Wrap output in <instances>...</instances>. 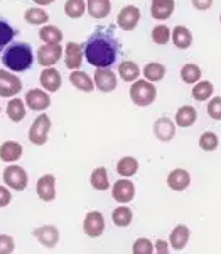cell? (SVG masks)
Instances as JSON below:
<instances>
[{
    "label": "cell",
    "instance_id": "cell-4",
    "mask_svg": "<svg viewBox=\"0 0 221 254\" xmlns=\"http://www.w3.org/2000/svg\"><path fill=\"white\" fill-rule=\"evenodd\" d=\"M49 130H51V119L47 114H41L36 117L29 129V141L36 146H43L47 142Z\"/></svg>",
    "mask_w": 221,
    "mask_h": 254
},
{
    "label": "cell",
    "instance_id": "cell-13",
    "mask_svg": "<svg viewBox=\"0 0 221 254\" xmlns=\"http://www.w3.org/2000/svg\"><path fill=\"white\" fill-rule=\"evenodd\" d=\"M32 234L39 241V244L46 246V248H54L59 241V231L54 225H43V227L36 229Z\"/></svg>",
    "mask_w": 221,
    "mask_h": 254
},
{
    "label": "cell",
    "instance_id": "cell-37",
    "mask_svg": "<svg viewBox=\"0 0 221 254\" xmlns=\"http://www.w3.org/2000/svg\"><path fill=\"white\" fill-rule=\"evenodd\" d=\"M14 36H15L14 27H12L7 20L0 19V51H2V49L5 48L12 39H14Z\"/></svg>",
    "mask_w": 221,
    "mask_h": 254
},
{
    "label": "cell",
    "instance_id": "cell-5",
    "mask_svg": "<svg viewBox=\"0 0 221 254\" xmlns=\"http://www.w3.org/2000/svg\"><path fill=\"white\" fill-rule=\"evenodd\" d=\"M3 182L7 183V187H10L12 190H17V191H22L24 188L27 187V173L22 166H17V165H10L5 168L3 171Z\"/></svg>",
    "mask_w": 221,
    "mask_h": 254
},
{
    "label": "cell",
    "instance_id": "cell-7",
    "mask_svg": "<svg viewBox=\"0 0 221 254\" xmlns=\"http://www.w3.org/2000/svg\"><path fill=\"white\" fill-rule=\"evenodd\" d=\"M20 90H22V81L14 73L0 69V97H14Z\"/></svg>",
    "mask_w": 221,
    "mask_h": 254
},
{
    "label": "cell",
    "instance_id": "cell-33",
    "mask_svg": "<svg viewBox=\"0 0 221 254\" xmlns=\"http://www.w3.org/2000/svg\"><path fill=\"white\" fill-rule=\"evenodd\" d=\"M24 19L32 26H41V24H46L49 20V14L43 9H27L26 14H24Z\"/></svg>",
    "mask_w": 221,
    "mask_h": 254
},
{
    "label": "cell",
    "instance_id": "cell-10",
    "mask_svg": "<svg viewBox=\"0 0 221 254\" xmlns=\"http://www.w3.org/2000/svg\"><path fill=\"white\" fill-rule=\"evenodd\" d=\"M38 196L43 202H52L56 198V176L54 175H44L38 180L36 185Z\"/></svg>",
    "mask_w": 221,
    "mask_h": 254
},
{
    "label": "cell",
    "instance_id": "cell-3",
    "mask_svg": "<svg viewBox=\"0 0 221 254\" xmlns=\"http://www.w3.org/2000/svg\"><path fill=\"white\" fill-rule=\"evenodd\" d=\"M155 97H157V90L150 81L135 80L130 87V98L138 107H147V105L154 104Z\"/></svg>",
    "mask_w": 221,
    "mask_h": 254
},
{
    "label": "cell",
    "instance_id": "cell-15",
    "mask_svg": "<svg viewBox=\"0 0 221 254\" xmlns=\"http://www.w3.org/2000/svg\"><path fill=\"white\" fill-rule=\"evenodd\" d=\"M83 46L78 43H68L64 48V61L69 69H78L83 61Z\"/></svg>",
    "mask_w": 221,
    "mask_h": 254
},
{
    "label": "cell",
    "instance_id": "cell-25",
    "mask_svg": "<svg viewBox=\"0 0 221 254\" xmlns=\"http://www.w3.org/2000/svg\"><path fill=\"white\" fill-rule=\"evenodd\" d=\"M173 41H174V46L179 49H187L192 44V34L189 32V29L184 26H177L174 27L173 31Z\"/></svg>",
    "mask_w": 221,
    "mask_h": 254
},
{
    "label": "cell",
    "instance_id": "cell-29",
    "mask_svg": "<svg viewBox=\"0 0 221 254\" xmlns=\"http://www.w3.org/2000/svg\"><path fill=\"white\" fill-rule=\"evenodd\" d=\"M91 185L95 190H108L110 180H108V173H106V168L100 166V168H96V170H93Z\"/></svg>",
    "mask_w": 221,
    "mask_h": 254
},
{
    "label": "cell",
    "instance_id": "cell-28",
    "mask_svg": "<svg viewBox=\"0 0 221 254\" xmlns=\"http://www.w3.org/2000/svg\"><path fill=\"white\" fill-rule=\"evenodd\" d=\"M117 171L120 176H133L138 171V161L132 156H125L117 163Z\"/></svg>",
    "mask_w": 221,
    "mask_h": 254
},
{
    "label": "cell",
    "instance_id": "cell-24",
    "mask_svg": "<svg viewBox=\"0 0 221 254\" xmlns=\"http://www.w3.org/2000/svg\"><path fill=\"white\" fill-rule=\"evenodd\" d=\"M196 119H198V112L191 105H184L176 112V124L179 127H189L194 124Z\"/></svg>",
    "mask_w": 221,
    "mask_h": 254
},
{
    "label": "cell",
    "instance_id": "cell-2",
    "mask_svg": "<svg viewBox=\"0 0 221 254\" xmlns=\"http://www.w3.org/2000/svg\"><path fill=\"white\" fill-rule=\"evenodd\" d=\"M32 61H34V55H32V49L27 43H14L2 55L3 66L15 73H22L27 68H31Z\"/></svg>",
    "mask_w": 221,
    "mask_h": 254
},
{
    "label": "cell",
    "instance_id": "cell-43",
    "mask_svg": "<svg viewBox=\"0 0 221 254\" xmlns=\"http://www.w3.org/2000/svg\"><path fill=\"white\" fill-rule=\"evenodd\" d=\"M10 200H12L10 191L7 190V188L3 187V185H0V208L9 205V203H10Z\"/></svg>",
    "mask_w": 221,
    "mask_h": 254
},
{
    "label": "cell",
    "instance_id": "cell-23",
    "mask_svg": "<svg viewBox=\"0 0 221 254\" xmlns=\"http://www.w3.org/2000/svg\"><path fill=\"white\" fill-rule=\"evenodd\" d=\"M69 81L73 83V87H76L81 92H93V88H95V81L89 78V75H87L85 71H80V69H75L69 75Z\"/></svg>",
    "mask_w": 221,
    "mask_h": 254
},
{
    "label": "cell",
    "instance_id": "cell-41",
    "mask_svg": "<svg viewBox=\"0 0 221 254\" xmlns=\"http://www.w3.org/2000/svg\"><path fill=\"white\" fill-rule=\"evenodd\" d=\"M208 116L215 121H221V97H215L208 104Z\"/></svg>",
    "mask_w": 221,
    "mask_h": 254
},
{
    "label": "cell",
    "instance_id": "cell-12",
    "mask_svg": "<svg viewBox=\"0 0 221 254\" xmlns=\"http://www.w3.org/2000/svg\"><path fill=\"white\" fill-rule=\"evenodd\" d=\"M112 193H113V198H115L118 203H129L135 196V185L130 180L122 178L113 183Z\"/></svg>",
    "mask_w": 221,
    "mask_h": 254
},
{
    "label": "cell",
    "instance_id": "cell-1",
    "mask_svg": "<svg viewBox=\"0 0 221 254\" xmlns=\"http://www.w3.org/2000/svg\"><path fill=\"white\" fill-rule=\"evenodd\" d=\"M85 58L91 66L95 68H108L115 63L118 51H120V43L115 36L113 26L98 27L85 43Z\"/></svg>",
    "mask_w": 221,
    "mask_h": 254
},
{
    "label": "cell",
    "instance_id": "cell-34",
    "mask_svg": "<svg viewBox=\"0 0 221 254\" xmlns=\"http://www.w3.org/2000/svg\"><path fill=\"white\" fill-rule=\"evenodd\" d=\"M211 95H213V85L210 81H198L196 87L192 88V98L198 102L208 100Z\"/></svg>",
    "mask_w": 221,
    "mask_h": 254
},
{
    "label": "cell",
    "instance_id": "cell-21",
    "mask_svg": "<svg viewBox=\"0 0 221 254\" xmlns=\"http://www.w3.org/2000/svg\"><path fill=\"white\" fill-rule=\"evenodd\" d=\"M87 9L93 19H105L112 10V2L110 0H88Z\"/></svg>",
    "mask_w": 221,
    "mask_h": 254
},
{
    "label": "cell",
    "instance_id": "cell-11",
    "mask_svg": "<svg viewBox=\"0 0 221 254\" xmlns=\"http://www.w3.org/2000/svg\"><path fill=\"white\" fill-rule=\"evenodd\" d=\"M95 87L100 92H113L117 88V75L108 68H96L95 73Z\"/></svg>",
    "mask_w": 221,
    "mask_h": 254
},
{
    "label": "cell",
    "instance_id": "cell-14",
    "mask_svg": "<svg viewBox=\"0 0 221 254\" xmlns=\"http://www.w3.org/2000/svg\"><path fill=\"white\" fill-rule=\"evenodd\" d=\"M26 104L29 105V109L32 110H44L51 105V97H49L44 90L32 88L26 95Z\"/></svg>",
    "mask_w": 221,
    "mask_h": 254
},
{
    "label": "cell",
    "instance_id": "cell-42",
    "mask_svg": "<svg viewBox=\"0 0 221 254\" xmlns=\"http://www.w3.org/2000/svg\"><path fill=\"white\" fill-rule=\"evenodd\" d=\"M15 249V241L10 236H0V254H10Z\"/></svg>",
    "mask_w": 221,
    "mask_h": 254
},
{
    "label": "cell",
    "instance_id": "cell-16",
    "mask_svg": "<svg viewBox=\"0 0 221 254\" xmlns=\"http://www.w3.org/2000/svg\"><path fill=\"white\" fill-rule=\"evenodd\" d=\"M154 134L157 136V139H161V141H164V142L171 141V139L174 137V134H176L174 122L171 121L169 117L157 119V121H155V124H154Z\"/></svg>",
    "mask_w": 221,
    "mask_h": 254
},
{
    "label": "cell",
    "instance_id": "cell-19",
    "mask_svg": "<svg viewBox=\"0 0 221 254\" xmlns=\"http://www.w3.org/2000/svg\"><path fill=\"white\" fill-rule=\"evenodd\" d=\"M41 85L44 87V90L47 92H58L61 87V75L58 69L54 68H46L39 76Z\"/></svg>",
    "mask_w": 221,
    "mask_h": 254
},
{
    "label": "cell",
    "instance_id": "cell-45",
    "mask_svg": "<svg viewBox=\"0 0 221 254\" xmlns=\"http://www.w3.org/2000/svg\"><path fill=\"white\" fill-rule=\"evenodd\" d=\"M154 251H157V253H161V254H167V251H169V248H167V243H166V241H162V239H159L157 243H155V246H154Z\"/></svg>",
    "mask_w": 221,
    "mask_h": 254
},
{
    "label": "cell",
    "instance_id": "cell-31",
    "mask_svg": "<svg viewBox=\"0 0 221 254\" xmlns=\"http://www.w3.org/2000/svg\"><path fill=\"white\" fill-rule=\"evenodd\" d=\"M39 38L43 41H46V43H61V41H63V31L56 26L41 27Z\"/></svg>",
    "mask_w": 221,
    "mask_h": 254
},
{
    "label": "cell",
    "instance_id": "cell-39",
    "mask_svg": "<svg viewBox=\"0 0 221 254\" xmlns=\"http://www.w3.org/2000/svg\"><path fill=\"white\" fill-rule=\"evenodd\" d=\"M171 38V31L166 26H155L152 29V39L157 44H167Z\"/></svg>",
    "mask_w": 221,
    "mask_h": 254
},
{
    "label": "cell",
    "instance_id": "cell-38",
    "mask_svg": "<svg viewBox=\"0 0 221 254\" xmlns=\"http://www.w3.org/2000/svg\"><path fill=\"white\" fill-rule=\"evenodd\" d=\"M199 147L203 151H215L218 147V137L215 132H204L199 139Z\"/></svg>",
    "mask_w": 221,
    "mask_h": 254
},
{
    "label": "cell",
    "instance_id": "cell-26",
    "mask_svg": "<svg viewBox=\"0 0 221 254\" xmlns=\"http://www.w3.org/2000/svg\"><path fill=\"white\" fill-rule=\"evenodd\" d=\"M7 116H9L10 121L20 122L26 117V104L20 98H12L9 105H7Z\"/></svg>",
    "mask_w": 221,
    "mask_h": 254
},
{
    "label": "cell",
    "instance_id": "cell-9",
    "mask_svg": "<svg viewBox=\"0 0 221 254\" xmlns=\"http://www.w3.org/2000/svg\"><path fill=\"white\" fill-rule=\"evenodd\" d=\"M138 20H140V10L135 5H127L120 10L117 17L118 27H122L124 31H133L137 27Z\"/></svg>",
    "mask_w": 221,
    "mask_h": 254
},
{
    "label": "cell",
    "instance_id": "cell-40",
    "mask_svg": "<svg viewBox=\"0 0 221 254\" xmlns=\"http://www.w3.org/2000/svg\"><path fill=\"white\" fill-rule=\"evenodd\" d=\"M133 253L135 254H152L154 253V244L145 237H140L133 243Z\"/></svg>",
    "mask_w": 221,
    "mask_h": 254
},
{
    "label": "cell",
    "instance_id": "cell-8",
    "mask_svg": "<svg viewBox=\"0 0 221 254\" xmlns=\"http://www.w3.org/2000/svg\"><path fill=\"white\" fill-rule=\"evenodd\" d=\"M83 231L89 237H100L105 231V219L100 212L93 210L88 212V215L83 220Z\"/></svg>",
    "mask_w": 221,
    "mask_h": 254
},
{
    "label": "cell",
    "instance_id": "cell-6",
    "mask_svg": "<svg viewBox=\"0 0 221 254\" xmlns=\"http://www.w3.org/2000/svg\"><path fill=\"white\" fill-rule=\"evenodd\" d=\"M63 55L64 51L59 43H46L38 49V63L41 66L49 68L54 63H58Z\"/></svg>",
    "mask_w": 221,
    "mask_h": 254
},
{
    "label": "cell",
    "instance_id": "cell-20",
    "mask_svg": "<svg viewBox=\"0 0 221 254\" xmlns=\"http://www.w3.org/2000/svg\"><path fill=\"white\" fill-rule=\"evenodd\" d=\"M22 156V146L15 141H7L0 146V159L3 163H14Z\"/></svg>",
    "mask_w": 221,
    "mask_h": 254
},
{
    "label": "cell",
    "instance_id": "cell-18",
    "mask_svg": "<svg viewBox=\"0 0 221 254\" xmlns=\"http://www.w3.org/2000/svg\"><path fill=\"white\" fill-rule=\"evenodd\" d=\"M174 12V0H152L150 14L157 20H166Z\"/></svg>",
    "mask_w": 221,
    "mask_h": 254
},
{
    "label": "cell",
    "instance_id": "cell-30",
    "mask_svg": "<svg viewBox=\"0 0 221 254\" xmlns=\"http://www.w3.org/2000/svg\"><path fill=\"white\" fill-rule=\"evenodd\" d=\"M181 78L186 81V83H198L199 78H201V68L198 64L187 63L184 64V68L181 69Z\"/></svg>",
    "mask_w": 221,
    "mask_h": 254
},
{
    "label": "cell",
    "instance_id": "cell-27",
    "mask_svg": "<svg viewBox=\"0 0 221 254\" xmlns=\"http://www.w3.org/2000/svg\"><path fill=\"white\" fill-rule=\"evenodd\" d=\"M118 75H120V78L124 81H135V80H138L140 69H138V66L133 61H124V63L118 66Z\"/></svg>",
    "mask_w": 221,
    "mask_h": 254
},
{
    "label": "cell",
    "instance_id": "cell-17",
    "mask_svg": "<svg viewBox=\"0 0 221 254\" xmlns=\"http://www.w3.org/2000/svg\"><path fill=\"white\" fill-rule=\"evenodd\" d=\"M189 183H191V176L186 170H182V168L173 170L169 173V176H167V185L176 191L186 190V188L189 187Z\"/></svg>",
    "mask_w": 221,
    "mask_h": 254
},
{
    "label": "cell",
    "instance_id": "cell-35",
    "mask_svg": "<svg viewBox=\"0 0 221 254\" xmlns=\"http://www.w3.org/2000/svg\"><path fill=\"white\" fill-rule=\"evenodd\" d=\"M144 75L147 81H161L166 76V68L161 63H149L144 68Z\"/></svg>",
    "mask_w": 221,
    "mask_h": 254
},
{
    "label": "cell",
    "instance_id": "cell-47",
    "mask_svg": "<svg viewBox=\"0 0 221 254\" xmlns=\"http://www.w3.org/2000/svg\"><path fill=\"white\" fill-rule=\"evenodd\" d=\"M220 22H221V17H220Z\"/></svg>",
    "mask_w": 221,
    "mask_h": 254
},
{
    "label": "cell",
    "instance_id": "cell-46",
    "mask_svg": "<svg viewBox=\"0 0 221 254\" xmlns=\"http://www.w3.org/2000/svg\"><path fill=\"white\" fill-rule=\"evenodd\" d=\"M34 2L38 3V5H51L54 0H34Z\"/></svg>",
    "mask_w": 221,
    "mask_h": 254
},
{
    "label": "cell",
    "instance_id": "cell-22",
    "mask_svg": "<svg viewBox=\"0 0 221 254\" xmlns=\"http://www.w3.org/2000/svg\"><path fill=\"white\" fill-rule=\"evenodd\" d=\"M189 236H191V231L186 225H176L174 231L171 232L169 243L176 251H181V249L186 248L187 241H189Z\"/></svg>",
    "mask_w": 221,
    "mask_h": 254
},
{
    "label": "cell",
    "instance_id": "cell-36",
    "mask_svg": "<svg viewBox=\"0 0 221 254\" xmlns=\"http://www.w3.org/2000/svg\"><path fill=\"white\" fill-rule=\"evenodd\" d=\"M64 12L68 17L80 19L85 14V0H68L64 3Z\"/></svg>",
    "mask_w": 221,
    "mask_h": 254
},
{
    "label": "cell",
    "instance_id": "cell-44",
    "mask_svg": "<svg viewBox=\"0 0 221 254\" xmlns=\"http://www.w3.org/2000/svg\"><path fill=\"white\" fill-rule=\"evenodd\" d=\"M191 2L198 10H208L213 5V0H191Z\"/></svg>",
    "mask_w": 221,
    "mask_h": 254
},
{
    "label": "cell",
    "instance_id": "cell-32",
    "mask_svg": "<svg viewBox=\"0 0 221 254\" xmlns=\"http://www.w3.org/2000/svg\"><path fill=\"white\" fill-rule=\"evenodd\" d=\"M113 224L118 225V227H127V225H130L132 222V210H130L129 207H118L113 210Z\"/></svg>",
    "mask_w": 221,
    "mask_h": 254
}]
</instances>
